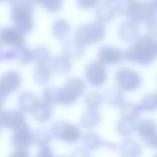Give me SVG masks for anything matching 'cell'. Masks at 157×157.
I'll return each mask as SVG.
<instances>
[{
  "label": "cell",
  "instance_id": "cell-46",
  "mask_svg": "<svg viewBox=\"0 0 157 157\" xmlns=\"http://www.w3.org/2000/svg\"><path fill=\"white\" fill-rule=\"evenodd\" d=\"M2 45L0 43V61L2 60Z\"/></svg>",
  "mask_w": 157,
  "mask_h": 157
},
{
  "label": "cell",
  "instance_id": "cell-36",
  "mask_svg": "<svg viewBox=\"0 0 157 157\" xmlns=\"http://www.w3.org/2000/svg\"><path fill=\"white\" fill-rule=\"evenodd\" d=\"M63 0H40L39 4L51 12H58L63 6Z\"/></svg>",
  "mask_w": 157,
  "mask_h": 157
},
{
  "label": "cell",
  "instance_id": "cell-29",
  "mask_svg": "<svg viewBox=\"0 0 157 157\" xmlns=\"http://www.w3.org/2000/svg\"><path fill=\"white\" fill-rule=\"evenodd\" d=\"M33 61L37 64H47L50 61V51L44 46H39L32 50Z\"/></svg>",
  "mask_w": 157,
  "mask_h": 157
},
{
  "label": "cell",
  "instance_id": "cell-32",
  "mask_svg": "<svg viewBox=\"0 0 157 157\" xmlns=\"http://www.w3.org/2000/svg\"><path fill=\"white\" fill-rule=\"evenodd\" d=\"M84 102L88 109L97 110L103 102V97L98 92L91 91L85 96Z\"/></svg>",
  "mask_w": 157,
  "mask_h": 157
},
{
  "label": "cell",
  "instance_id": "cell-6",
  "mask_svg": "<svg viewBox=\"0 0 157 157\" xmlns=\"http://www.w3.org/2000/svg\"><path fill=\"white\" fill-rule=\"evenodd\" d=\"M156 10L151 1L135 0L132 3L127 18L137 24L148 22L156 17Z\"/></svg>",
  "mask_w": 157,
  "mask_h": 157
},
{
  "label": "cell",
  "instance_id": "cell-38",
  "mask_svg": "<svg viewBox=\"0 0 157 157\" xmlns=\"http://www.w3.org/2000/svg\"><path fill=\"white\" fill-rule=\"evenodd\" d=\"M146 23L147 32L151 36H157V17H154Z\"/></svg>",
  "mask_w": 157,
  "mask_h": 157
},
{
  "label": "cell",
  "instance_id": "cell-7",
  "mask_svg": "<svg viewBox=\"0 0 157 157\" xmlns=\"http://www.w3.org/2000/svg\"><path fill=\"white\" fill-rule=\"evenodd\" d=\"M115 80L118 88L126 91H134L139 89L142 81L140 75L137 72L126 67L117 70Z\"/></svg>",
  "mask_w": 157,
  "mask_h": 157
},
{
  "label": "cell",
  "instance_id": "cell-19",
  "mask_svg": "<svg viewBox=\"0 0 157 157\" xmlns=\"http://www.w3.org/2000/svg\"><path fill=\"white\" fill-rule=\"evenodd\" d=\"M117 13L115 4L104 2L98 7L96 11V16L98 21L103 23L110 22L115 18Z\"/></svg>",
  "mask_w": 157,
  "mask_h": 157
},
{
  "label": "cell",
  "instance_id": "cell-18",
  "mask_svg": "<svg viewBox=\"0 0 157 157\" xmlns=\"http://www.w3.org/2000/svg\"><path fill=\"white\" fill-rule=\"evenodd\" d=\"M120 112L121 117L138 122L142 110L139 104L131 101H124L120 106Z\"/></svg>",
  "mask_w": 157,
  "mask_h": 157
},
{
  "label": "cell",
  "instance_id": "cell-17",
  "mask_svg": "<svg viewBox=\"0 0 157 157\" xmlns=\"http://www.w3.org/2000/svg\"><path fill=\"white\" fill-rule=\"evenodd\" d=\"M40 100L32 92L25 91L21 93L18 99V103L20 110L23 112L33 113Z\"/></svg>",
  "mask_w": 157,
  "mask_h": 157
},
{
  "label": "cell",
  "instance_id": "cell-25",
  "mask_svg": "<svg viewBox=\"0 0 157 157\" xmlns=\"http://www.w3.org/2000/svg\"><path fill=\"white\" fill-rule=\"evenodd\" d=\"M104 99L112 106H120L124 102V94L120 88H112L105 92Z\"/></svg>",
  "mask_w": 157,
  "mask_h": 157
},
{
  "label": "cell",
  "instance_id": "cell-4",
  "mask_svg": "<svg viewBox=\"0 0 157 157\" xmlns=\"http://www.w3.org/2000/svg\"><path fill=\"white\" fill-rule=\"evenodd\" d=\"M86 86L85 82L78 77L69 79L58 88V104L63 105H73L85 93Z\"/></svg>",
  "mask_w": 157,
  "mask_h": 157
},
{
  "label": "cell",
  "instance_id": "cell-9",
  "mask_svg": "<svg viewBox=\"0 0 157 157\" xmlns=\"http://www.w3.org/2000/svg\"><path fill=\"white\" fill-rule=\"evenodd\" d=\"M21 76L16 71H9L0 76V99L4 101L20 86Z\"/></svg>",
  "mask_w": 157,
  "mask_h": 157
},
{
  "label": "cell",
  "instance_id": "cell-30",
  "mask_svg": "<svg viewBox=\"0 0 157 157\" xmlns=\"http://www.w3.org/2000/svg\"><path fill=\"white\" fill-rule=\"evenodd\" d=\"M34 143L40 148L47 147L51 142L52 134L44 128H39L33 133Z\"/></svg>",
  "mask_w": 157,
  "mask_h": 157
},
{
  "label": "cell",
  "instance_id": "cell-11",
  "mask_svg": "<svg viewBox=\"0 0 157 157\" xmlns=\"http://www.w3.org/2000/svg\"><path fill=\"white\" fill-rule=\"evenodd\" d=\"M26 123L21 110H4L0 108V127L15 129Z\"/></svg>",
  "mask_w": 157,
  "mask_h": 157
},
{
  "label": "cell",
  "instance_id": "cell-51",
  "mask_svg": "<svg viewBox=\"0 0 157 157\" xmlns=\"http://www.w3.org/2000/svg\"><path fill=\"white\" fill-rule=\"evenodd\" d=\"M61 157H66V156H61Z\"/></svg>",
  "mask_w": 157,
  "mask_h": 157
},
{
  "label": "cell",
  "instance_id": "cell-14",
  "mask_svg": "<svg viewBox=\"0 0 157 157\" xmlns=\"http://www.w3.org/2000/svg\"><path fill=\"white\" fill-rule=\"evenodd\" d=\"M25 34L15 27H5L0 29V42L14 48L25 45Z\"/></svg>",
  "mask_w": 157,
  "mask_h": 157
},
{
  "label": "cell",
  "instance_id": "cell-45",
  "mask_svg": "<svg viewBox=\"0 0 157 157\" xmlns=\"http://www.w3.org/2000/svg\"><path fill=\"white\" fill-rule=\"evenodd\" d=\"M151 2L153 4V6L155 8L156 12H157V0H151Z\"/></svg>",
  "mask_w": 157,
  "mask_h": 157
},
{
  "label": "cell",
  "instance_id": "cell-49",
  "mask_svg": "<svg viewBox=\"0 0 157 157\" xmlns=\"http://www.w3.org/2000/svg\"><path fill=\"white\" fill-rule=\"evenodd\" d=\"M156 55H157V41H156Z\"/></svg>",
  "mask_w": 157,
  "mask_h": 157
},
{
  "label": "cell",
  "instance_id": "cell-27",
  "mask_svg": "<svg viewBox=\"0 0 157 157\" xmlns=\"http://www.w3.org/2000/svg\"><path fill=\"white\" fill-rule=\"evenodd\" d=\"M51 75L52 69L48 64H37L34 72V78L37 84L44 85L48 82Z\"/></svg>",
  "mask_w": 157,
  "mask_h": 157
},
{
  "label": "cell",
  "instance_id": "cell-43",
  "mask_svg": "<svg viewBox=\"0 0 157 157\" xmlns=\"http://www.w3.org/2000/svg\"><path fill=\"white\" fill-rule=\"evenodd\" d=\"M150 148H153L157 149V135L155 136V137L153 140L152 142L151 143Z\"/></svg>",
  "mask_w": 157,
  "mask_h": 157
},
{
  "label": "cell",
  "instance_id": "cell-2",
  "mask_svg": "<svg viewBox=\"0 0 157 157\" xmlns=\"http://www.w3.org/2000/svg\"><path fill=\"white\" fill-rule=\"evenodd\" d=\"M33 4L28 0H15L11 5L10 16L14 27L26 34L34 28Z\"/></svg>",
  "mask_w": 157,
  "mask_h": 157
},
{
  "label": "cell",
  "instance_id": "cell-52",
  "mask_svg": "<svg viewBox=\"0 0 157 157\" xmlns=\"http://www.w3.org/2000/svg\"><path fill=\"white\" fill-rule=\"evenodd\" d=\"M1 127H0V129H1Z\"/></svg>",
  "mask_w": 157,
  "mask_h": 157
},
{
  "label": "cell",
  "instance_id": "cell-44",
  "mask_svg": "<svg viewBox=\"0 0 157 157\" xmlns=\"http://www.w3.org/2000/svg\"><path fill=\"white\" fill-rule=\"evenodd\" d=\"M117 0H102L104 2H108V3H111V4H115L117 2Z\"/></svg>",
  "mask_w": 157,
  "mask_h": 157
},
{
  "label": "cell",
  "instance_id": "cell-37",
  "mask_svg": "<svg viewBox=\"0 0 157 157\" xmlns=\"http://www.w3.org/2000/svg\"><path fill=\"white\" fill-rule=\"evenodd\" d=\"M99 0H77L78 6L83 9H90L96 7Z\"/></svg>",
  "mask_w": 157,
  "mask_h": 157
},
{
  "label": "cell",
  "instance_id": "cell-47",
  "mask_svg": "<svg viewBox=\"0 0 157 157\" xmlns=\"http://www.w3.org/2000/svg\"><path fill=\"white\" fill-rule=\"evenodd\" d=\"M29 1L31 2L32 3H37V4H39V2L40 0H28Z\"/></svg>",
  "mask_w": 157,
  "mask_h": 157
},
{
  "label": "cell",
  "instance_id": "cell-39",
  "mask_svg": "<svg viewBox=\"0 0 157 157\" xmlns=\"http://www.w3.org/2000/svg\"><path fill=\"white\" fill-rule=\"evenodd\" d=\"M70 157H91V156L85 148H78L72 153Z\"/></svg>",
  "mask_w": 157,
  "mask_h": 157
},
{
  "label": "cell",
  "instance_id": "cell-20",
  "mask_svg": "<svg viewBox=\"0 0 157 157\" xmlns=\"http://www.w3.org/2000/svg\"><path fill=\"white\" fill-rule=\"evenodd\" d=\"M63 51L64 55H66L69 58H78L84 55L85 47L74 39L69 40L64 43Z\"/></svg>",
  "mask_w": 157,
  "mask_h": 157
},
{
  "label": "cell",
  "instance_id": "cell-24",
  "mask_svg": "<svg viewBox=\"0 0 157 157\" xmlns=\"http://www.w3.org/2000/svg\"><path fill=\"white\" fill-rule=\"evenodd\" d=\"M52 67L54 72L60 75L68 74L72 67L70 58L65 55L56 56L52 61Z\"/></svg>",
  "mask_w": 157,
  "mask_h": 157
},
{
  "label": "cell",
  "instance_id": "cell-33",
  "mask_svg": "<svg viewBox=\"0 0 157 157\" xmlns=\"http://www.w3.org/2000/svg\"><path fill=\"white\" fill-rule=\"evenodd\" d=\"M16 51V60L21 64H26L33 61V53L25 45L14 48Z\"/></svg>",
  "mask_w": 157,
  "mask_h": 157
},
{
  "label": "cell",
  "instance_id": "cell-1",
  "mask_svg": "<svg viewBox=\"0 0 157 157\" xmlns=\"http://www.w3.org/2000/svg\"><path fill=\"white\" fill-rule=\"evenodd\" d=\"M156 41L149 35L139 36L124 52V58L129 63L147 66L156 56Z\"/></svg>",
  "mask_w": 157,
  "mask_h": 157
},
{
  "label": "cell",
  "instance_id": "cell-35",
  "mask_svg": "<svg viewBox=\"0 0 157 157\" xmlns=\"http://www.w3.org/2000/svg\"><path fill=\"white\" fill-rule=\"evenodd\" d=\"M134 1L135 0H117L115 3L117 13L126 17Z\"/></svg>",
  "mask_w": 157,
  "mask_h": 157
},
{
  "label": "cell",
  "instance_id": "cell-26",
  "mask_svg": "<svg viewBox=\"0 0 157 157\" xmlns=\"http://www.w3.org/2000/svg\"><path fill=\"white\" fill-rule=\"evenodd\" d=\"M82 142L88 150H96L103 146L104 141L99 135L94 132H87L82 137Z\"/></svg>",
  "mask_w": 157,
  "mask_h": 157
},
{
  "label": "cell",
  "instance_id": "cell-5",
  "mask_svg": "<svg viewBox=\"0 0 157 157\" xmlns=\"http://www.w3.org/2000/svg\"><path fill=\"white\" fill-rule=\"evenodd\" d=\"M50 133L55 139L68 144H74L82 137L81 130L77 125L63 120L56 121L51 128Z\"/></svg>",
  "mask_w": 157,
  "mask_h": 157
},
{
  "label": "cell",
  "instance_id": "cell-50",
  "mask_svg": "<svg viewBox=\"0 0 157 157\" xmlns=\"http://www.w3.org/2000/svg\"><path fill=\"white\" fill-rule=\"evenodd\" d=\"M153 157H157V153H156V154L153 156Z\"/></svg>",
  "mask_w": 157,
  "mask_h": 157
},
{
  "label": "cell",
  "instance_id": "cell-23",
  "mask_svg": "<svg viewBox=\"0 0 157 157\" xmlns=\"http://www.w3.org/2000/svg\"><path fill=\"white\" fill-rule=\"evenodd\" d=\"M137 123L132 120L121 117L117 123V131L121 137L128 138L136 131Z\"/></svg>",
  "mask_w": 157,
  "mask_h": 157
},
{
  "label": "cell",
  "instance_id": "cell-41",
  "mask_svg": "<svg viewBox=\"0 0 157 157\" xmlns=\"http://www.w3.org/2000/svg\"><path fill=\"white\" fill-rule=\"evenodd\" d=\"M2 60L12 61L16 60V51L15 48L7 50L2 53Z\"/></svg>",
  "mask_w": 157,
  "mask_h": 157
},
{
  "label": "cell",
  "instance_id": "cell-22",
  "mask_svg": "<svg viewBox=\"0 0 157 157\" xmlns=\"http://www.w3.org/2000/svg\"><path fill=\"white\" fill-rule=\"evenodd\" d=\"M32 113L34 118L37 121L40 123H46L52 117V105L46 103L42 100H40Z\"/></svg>",
  "mask_w": 157,
  "mask_h": 157
},
{
  "label": "cell",
  "instance_id": "cell-42",
  "mask_svg": "<svg viewBox=\"0 0 157 157\" xmlns=\"http://www.w3.org/2000/svg\"><path fill=\"white\" fill-rule=\"evenodd\" d=\"M9 157H30L27 150H15Z\"/></svg>",
  "mask_w": 157,
  "mask_h": 157
},
{
  "label": "cell",
  "instance_id": "cell-34",
  "mask_svg": "<svg viewBox=\"0 0 157 157\" xmlns=\"http://www.w3.org/2000/svg\"><path fill=\"white\" fill-rule=\"evenodd\" d=\"M42 100L46 103L53 105L58 104V88L49 86L42 92Z\"/></svg>",
  "mask_w": 157,
  "mask_h": 157
},
{
  "label": "cell",
  "instance_id": "cell-21",
  "mask_svg": "<svg viewBox=\"0 0 157 157\" xmlns=\"http://www.w3.org/2000/svg\"><path fill=\"white\" fill-rule=\"evenodd\" d=\"M101 116L96 109H88L82 115L80 125L85 129H91L97 126L101 121Z\"/></svg>",
  "mask_w": 157,
  "mask_h": 157
},
{
  "label": "cell",
  "instance_id": "cell-15",
  "mask_svg": "<svg viewBox=\"0 0 157 157\" xmlns=\"http://www.w3.org/2000/svg\"><path fill=\"white\" fill-rule=\"evenodd\" d=\"M118 33L119 37L123 40L134 42L139 37L140 29L139 24L129 20L123 21L119 26Z\"/></svg>",
  "mask_w": 157,
  "mask_h": 157
},
{
  "label": "cell",
  "instance_id": "cell-48",
  "mask_svg": "<svg viewBox=\"0 0 157 157\" xmlns=\"http://www.w3.org/2000/svg\"><path fill=\"white\" fill-rule=\"evenodd\" d=\"M15 0H0V2H10L13 1Z\"/></svg>",
  "mask_w": 157,
  "mask_h": 157
},
{
  "label": "cell",
  "instance_id": "cell-3",
  "mask_svg": "<svg viewBox=\"0 0 157 157\" xmlns=\"http://www.w3.org/2000/svg\"><path fill=\"white\" fill-rule=\"evenodd\" d=\"M105 34L106 29L104 23L96 21L79 26L75 33V39L85 46L101 41Z\"/></svg>",
  "mask_w": 157,
  "mask_h": 157
},
{
  "label": "cell",
  "instance_id": "cell-12",
  "mask_svg": "<svg viewBox=\"0 0 157 157\" xmlns=\"http://www.w3.org/2000/svg\"><path fill=\"white\" fill-rule=\"evenodd\" d=\"M136 132L145 145L150 147L151 143L157 135V124L152 119H142L137 124Z\"/></svg>",
  "mask_w": 157,
  "mask_h": 157
},
{
  "label": "cell",
  "instance_id": "cell-40",
  "mask_svg": "<svg viewBox=\"0 0 157 157\" xmlns=\"http://www.w3.org/2000/svg\"><path fill=\"white\" fill-rule=\"evenodd\" d=\"M36 157H55L52 150L49 146L40 148Z\"/></svg>",
  "mask_w": 157,
  "mask_h": 157
},
{
  "label": "cell",
  "instance_id": "cell-13",
  "mask_svg": "<svg viewBox=\"0 0 157 157\" xmlns=\"http://www.w3.org/2000/svg\"><path fill=\"white\" fill-rule=\"evenodd\" d=\"M98 56L99 61L104 64L115 65L122 61L124 52L118 47L104 45L99 49Z\"/></svg>",
  "mask_w": 157,
  "mask_h": 157
},
{
  "label": "cell",
  "instance_id": "cell-28",
  "mask_svg": "<svg viewBox=\"0 0 157 157\" xmlns=\"http://www.w3.org/2000/svg\"><path fill=\"white\" fill-rule=\"evenodd\" d=\"M52 30L53 36L57 39L61 40L69 35L71 27L66 20L58 19L53 25Z\"/></svg>",
  "mask_w": 157,
  "mask_h": 157
},
{
  "label": "cell",
  "instance_id": "cell-10",
  "mask_svg": "<svg viewBox=\"0 0 157 157\" xmlns=\"http://www.w3.org/2000/svg\"><path fill=\"white\" fill-rule=\"evenodd\" d=\"M11 142L16 150H27L34 143V135L27 123L13 130Z\"/></svg>",
  "mask_w": 157,
  "mask_h": 157
},
{
  "label": "cell",
  "instance_id": "cell-8",
  "mask_svg": "<svg viewBox=\"0 0 157 157\" xmlns=\"http://www.w3.org/2000/svg\"><path fill=\"white\" fill-rule=\"evenodd\" d=\"M85 74L88 82L93 87L102 86L107 79V69L99 60L90 62L86 66Z\"/></svg>",
  "mask_w": 157,
  "mask_h": 157
},
{
  "label": "cell",
  "instance_id": "cell-31",
  "mask_svg": "<svg viewBox=\"0 0 157 157\" xmlns=\"http://www.w3.org/2000/svg\"><path fill=\"white\" fill-rule=\"evenodd\" d=\"M139 105L142 112H151L157 110V91L145 94Z\"/></svg>",
  "mask_w": 157,
  "mask_h": 157
},
{
  "label": "cell",
  "instance_id": "cell-16",
  "mask_svg": "<svg viewBox=\"0 0 157 157\" xmlns=\"http://www.w3.org/2000/svg\"><path fill=\"white\" fill-rule=\"evenodd\" d=\"M121 157H140L142 153L141 145L131 138L125 139L119 147Z\"/></svg>",
  "mask_w": 157,
  "mask_h": 157
}]
</instances>
